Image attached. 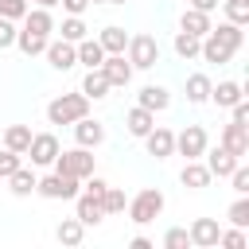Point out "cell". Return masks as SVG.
<instances>
[{"mask_svg": "<svg viewBox=\"0 0 249 249\" xmlns=\"http://www.w3.org/2000/svg\"><path fill=\"white\" fill-rule=\"evenodd\" d=\"M152 124H156V113H152V109H144V105H136V109H128V113H124V128H128L136 140H140L144 132H152Z\"/></svg>", "mask_w": 249, "mask_h": 249, "instance_id": "21", "label": "cell"}, {"mask_svg": "<svg viewBox=\"0 0 249 249\" xmlns=\"http://www.w3.org/2000/svg\"><path fill=\"white\" fill-rule=\"evenodd\" d=\"M230 109H233V121H237V124H249V101H245V97H241L237 105H230Z\"/></svg>", "mask_w": 249, "mask_h": 249, "instance_id": "42", "label": "cell"}, {"mask_svg": "<svg viewBox=\"0 0 249 249\" xmlns=\"http://www.w3.org/2000/svg\"><path fill=\"white\" fill-rule=\"evenodd\" d=\"M210 86H214V82H210L206 74H191V78H187V101H191V105L210 101Z\"/></svg>", "mask_w": 249, "mask_h": 249, "instance_id": "30", "label": "cell"}, {"mask_svg": "<svg viewBox=\"0 0 249 249\" xmlns=\"http://www.w3.org/2000/svg\"><path fill=\"white\" fill-rule=\"evenodd\" d=\"M124 54H128L132 70H152V66L160 62V43H156L152 35H128Z\"/></svg>", "mask_w": 249, "mask_h": 249, "instance_id": "5", "label": "cell"}, {"mask_svg": "<svg viewBox=\"0 0 249 249\" xmlns=\"http://www.w3.org/2000/svg\"><path fill=\"white\" fill-rule=\"evenodd\" d=\"M74 51H78V62H82L86 70H97V66H101V58H105L101 43H97V39H89V35H86V39H78V43H74Z\"/></svg>", "mask_w": 249, "mask_h": 249, "instance_id": "22", "label": "cell"}, {"mask_svg": "<svg viewBox=\"0 0 249 249\" xmlns=\"http://www.w3.org/2000/svg\"><path fill=\"white\" fill-rule=\"evenodd\" d=\"M210 171H206V163L202 160H187L183 163V171H179V183L183 187H191V191H202V187H210Z\"/></svg>", "mask_w": 249, "mask_h": 249, "instance_id": "17", "label": "cell"}, {"mask_svg": "<svg viewBox=\"0 0 249 249\" xmlns=\"http://www.w3.org/2000/svg\"><path fill=\"white\" fill-rule=\"evenodd\" d=\"M101 206H105V214H124V206H128V195H124L121 187H105V195H101Z\"/></svg>", "mask_w": 249, "mask_h": 249, "instance_id": "32", "label": "cell"}, {"mask_svg": "<svg viewBox=\"0 0 249 249\" xmlns=\"http://www.w3.org/2000/svg\"><path fill=\"white\" fill-rule=\"evenodd\" d=\"M39 8H58V0H35Z\"/></svg>", "mask_w": 249, "mask_h": 249, "instance_id": "46", "label": "cell"}, {"mask_svg": "<svg viewBox=\"0 0 249 249\" xmlns=\"http://www.w3.org/2000/svg\"><path fill=\"white\" fill-rule=\"evenodd\" d=\"M78 187H82V179H74V175H58V171L35 179V191H39L43 198H74Z\"/></svg>", "mask_w": 249, "mask_h": 249, "instance_id": "8", "label": "cell"}, {"mask_svg": "<svg viewBox=\"0 0 249 249\" xmlns=\"http://www.w3.org/2000/svg\"><path fill=\"white\" fill-rule=\"evenodd\" d=\"M198 47H202V39H198V35L175 31V54H179V58H198Z\"/></svg>", "mask_w": 249, "mask_h": 249, "instance_id": "31", "label": "cell"}, {"mask_svg": "<svg viewBox=\"0 0 249 249\" xmlns=\"http://www.w3.org/2000/svg\"><path fill=\"white\" fill-rule=\"evenodd\" d=\"M206 144H210V136H206L202 124H187L183 132H175V152H179L183 160H202Z\"/></svg>", "mask_w": 249, "mask_h": 249, "instance_id": "6", "label": "cell"}, {"mask_svg": "<svg viewBox=\"0 0 249 249\" xmlns=\"http://www.w3.org/2000/svg\"><path fill=\"white\" fill-rule=\"evenodd\" d=\"M222 8H226V19L230 23H237V27L249 23V0H222Z\"/></svg>", "mask_w": 249, "mask_h": 249, "instance_id": "34", "label": "cell"}, {"mask_svg": "<svg viewBox=\"0 0 249 249\" xmlns=\"http://www.w3.org/2000/svg\"><path fill=\"white\" fill-rule=\"evenodd\" d=\"M226 179L233 183V191H237V195H249V167H245V163H237Z\"/></svg>", "mask_w": 249, "mask_h": 249, "instance_id": "38", "label": "cell"}, {"mask_svg": "<svg viewBox=\"0 0 249 249\" xmlns=\"http://www.w3.org/2000/svg\"><path fill=\"white\" fill-rule=\"evenodd\" d=\"M89 113V97L78 89V93H58L51 105H47V124H74Z\"/></svg>", "mask_w": 249, "mask_h": 249, "instance_id": "2", "label": "cell"}, {"mask_svg": "<svg viewBox=\"0 0 249 249\" xmlns=\"http://www.w3.org/2000/svg\"><path fill=\"white\" fill-rule=\"evenodd\" d=\"M222 0H187V8H198V12H214Z\"/></svg>", "mask_w": 249, "mask_h": 249, "instance_id": "44", "label": "cell"}, {"mask_svg": "<svg viewBox=\"0 0 249 249\" xmlns=\"http://www.w3.org/2000/svg\"><path fill=\"white\" fill-rule=\"evenodd\" d=\"M27 144H31V124H8L4 128V148H12V152H27Z\"/></svg>", "mask_w": 249, "mask_h": 249, "instance_id": "28", "label": "cell"}, {"mask_svg": "<svg viewBox=\"0 0 249 249\" xmlns=\"http://www.w3.org/2000/svg\"><path fill=\"white\" fill-rule=\"evenodd\" d=\"M74 140H78L82 148H97V144L105 140V124H101V121H93V117L86 113L82 121H74Z\"/></svg>", "mask_w": 249, "mask_h": 249, "instance_id": "16", "label": "cell"}, {"mask_svg": "<svg viewBox=\"0 0 249 249\" xmlns=\"http://www.w3.org/2000/svg\"><path fill=\"white\" fill-rule=\"evenodd\" d=\"M16 47V19H4L0 16V51Z\"/></svg>", "mask_w": 249, "mask_h": 249, "instance_id": "41", "label": "cell"}, {"mask_svg": "<svg viewBox=\"0 0 249 249\" xmlns=\"http://www.w3.org/2000/svg\"><path fill=\"white\" fill-rule=\"evenodd\" d=\"M214 23H210V12H198V8H187L183 16H179V31H187V35H206Z\"/></svg>", "mask_w": 249, "mask_h": 249, "instance_id": "20", "label": "cell"}, {"mask_svg": "<svg viewBox=\"0 0 249 249\" xmlns=\"http://www.w3.org/2000/svg\"><path fill=\"white\" fill-rule=\"evenodd\" d=\"M226 218H230V226L249 230V198H245V195H237V202L230 206V214H226Z\"/></svg>", "mask_w": 249, "mask_h": 249, "instance_id": "35", "label": "cell"}, {"mask_svg": "<svg viewBox=\"0 0 249 249\" xmlns=\"http://www.w3.org/2000/svg\"><path fill=\"white\" fill-rule=\"evenodd\" d=\"M202 156H206L202 163H206V171H210L214 179H226V175H230V171L241 163V160H237V156H230L222 144H218V148H210V144H206V152H202Z\"/></svg>", "mask_w": 249, "mask_h": 249, "instance_id": "14", "label": "cell"}, {"mask_svg": "<svg viewBox=\"0 0 249 249\" xmlns=\"http://www.w3.org/2000/svg\"><path fill=\"white\" fill-rule=\"evenodd\" d=\"M128 218L136 222V226H148V222H156L160 214H163V191L160 187H144V191H136L132 198H128Z\"/></svg>", "mask_w": 249, "mask_h": 249, "instance_id": "3", "label": "cell"}, {"mask_svg": "<svg viewBox=\"0 0 249 249\" xmlns=\"http://www.w3.org/2000/svg\"><path fill=\"white\" fill-rule=\"evenodd\" d=\"M74 218H78L82 226H97V222H105L109 214H105V206H101V198H93V195H86V191H78V195H74Z\"/></svg>", "mask_w": 249, "mask_h": 249, "instance_id": "12", "label": "cell"}, {"mask_svg": "<svg viewBox=\"0 0 249 249\" xmlns=\"http://www.w3.org/2000/svg\"><path fill=\"white\" fill-rule=\"evenodd\" d=\"M140 140H144L148 156H156V160L175 156V132H171V128H163V124H152V132H144Z\"/></svg>", "mask_w": 249, "mask_h": 249, "instance_id": "11", "label": "cell"}, {"mask_svg": "<svg viewBox=\"0 0 249 249\" xmlns=\"http://www.w3.org/2000/svg\"><path fill=\"white\" fill-rule=\"evenodd\" d=\"M218 245H222V249H245L249 237H245L241 226H233V230H222V233H218Z\"/></svg>", "mask_w": 249, "mask_h": 249, "instance_id": "36", "label": "cell"}, {"mask_svg": "<svg viewBox=\"0 0 249 249\" xmlns=\"http://www.w3.org/2000/svg\"><path fill=\"white\" fill-rule=\"evenodd\" d=\"M97 43H101V51H105V54H124V43H128V35H124V27L109 23V27L97 35Z\"/></svg>", "mask_w": 249, "mask_h": 249, "instance_id": "25", "label": "cell"}, {"mask_svg": "<svg viewBox=\"0 0 249 249\" xmlns=\"http://www.w3.org/2000/svg\"><path fill=\"white\" fill-rule=\"evenodd\" d=\"M97 70L105 74V82H109L113 89H121V86H128V82H132V62H128L124 54H105Z\"/></svg>", "mask_w": 249, "mask_h": 249, "instance_id": "9", "label": "cell"}, {"mask_svg": "<svg viewBox=\"0 0 249 249\" xmlns=\"http://www.w3.org/2000/svg\"><path fill=\"white\" fill-rule=\"evenodd\" d=\"M16 47H19L27 58H35V54H43V51H47V35H35V31L19 27V31H16Z\"/></svg>", "mask_w": 249, "mask_h": 249, "instance_id": "27", "label": "cell"}, {"mask_svg": "<svg viewBox=\"0 0 249 249\" xmlns=\"http://www.w3.org/2000/svg\"><path fill=\"white\" fill-rule=\"evenodd\" d=\"M245 97V89H241V82H218V86H210V101L218 105V109H230V105H237Z\"/></svg>", "mask_w": 249, "mask_h": 249, "instance_id": "18", "label": "cell"}, {"mask_svg": "<svg viewBox=\"0 0 249 249\" xmlns=\"http://www.w3.org/2000/svg\"><path fill=\"white\" fill-rule=\"evenodd\" d=\"M101 4H128V0H101Z\"/></svg>", "mask_w": 249, "mask_h": 249, "instance_id": "47", "label": "cell"}, {"mask_svg": "<svg viewBox=\"0 0 249 249\" xmlns=\"http://www.w3.org/2000/svg\"><path fill=\"white\" fill-rule=\"evenodd\" d=\"M47 62L54 66V70H74L78 66V51H74V43H66V39H47Z\"/></svg>", "mask_w": 249, "mask_h": 249, "instance_id": "13", "label": "cell"}, {"mask_svg": "<svg viewBox=\"0 0 249 249\" xmlns=\"http://www.w3.org/2000/svg\"><path fill=\"white\" fill-rule=\"evenodd\" d=\"M0 16L4 19H23L27 16V0H0Z\"/></svg>", "mask_w": 249, "mask_h": 249, "instance_id": "40", "label": "cell"}, {"mask_svg": "<svg viewBox=\"0 0 249 249\" xmlns=\"http://www.w3.org/2000/svg\"><path fill=\"white\" fill-rule=\"evenodd\" d=\"M23 27L27 31H35V35H47L51 39V31H54V16H51V8H27V16H23Z\"/></svg>", "mask_w": 249, "mask_h": 249, "instance_id": "19", "label": "cell"}, {"mask_svg": "<svg viewBox=\"0 0 249 249\" xmlns=\"http://www.w3.org/2000/svg\"><path fill=\"white\" fill-rule=\"evenodd\" d=\"M58 4H62V8L70 12V16H82V12H86V8L93 4V0H58Z\"/></svg>", "mask_w": 249, "mask_h": 249, "instance_id": "43", "label": "cell"}, {"mask_svg": "<svg viewBox=\"0 0 249 249\" xmlns=\"http://www.w3.org/2000/svg\"><path fill=\"white\" fill-rule=\"evenodd\" d=\"M109 82H105V74L101 70H86V78H82V93L89 97V101H101V97H109Z\"/></svg>", "mask_w": 249, "mask_h": 249, "instance_id": "26", "label": "cell"}, {"mask_svg": "<svg viewBox=\"0 0 249 249\" xmlns=\"http://www.w3.org/2000/svg\"><path fill=\"white\" fill-rule=\"evenodd\" d=\"M58 152L62 148H58V136L54 132H31V144H27L23 156H31V167H51Z\"/></svg>", "mask_w": 249, "mask_h": 249, "instance_id": "7", "label": "cell"}, {"mask_svg": "<svg viewBox=\"0 0 249 249\" xmlns=\"http://www.w3.org/2000/svg\"><path fill=\"white\" fill-rule=\"evenodd\" d=\"M191 245V233L183 230V226H171L167 233H163V249H187Z\"/></svg>", "mask_w": 249, "mask_h": 249, "instance_id": "37", "label": "cell"}, {"mask_svg": "<svg viewBox=\"0 0 249 249\" xmlns=\"http://www.w3.org/2000/svg\"><path fill=\"white\" fill-rule=\"evenodd\" d=\"M35 179H39V175H35L31 167H23V163H19V167L8 175V191H12L16 198H27V195L35 191Z\"/></svg>", "mask_w": 249, "mask_h": 249, "instance_id": "23", "label": "cell"}, {"mask_svg": "<svg viewBox=\"0 0 249 249\" xmlns=\"http://www.w3.org/2000/svg\"><path fill=\"white\" fill-rule=\"evenodd\" d=\"M187 233H191V245H198V249H214V245H218V233H222V226H218L214 218H195Z\"/></svg>", "mask_w": 249, "mask_h": 249, "instance_id": "15", "label": "cell"}, {"mask_svg": "<svg viewBox=\"0 0 249 249\" xmlns=\"http://www.w3.org/2000/svg\"><path fill=\"white\" fill-rule=\"evenodd\" d=\"M241 43H245V31L237 27V23H218V27H210L206 35H202V47H198V58H206V62H230L237 51H241Z\"/></svg>", "mask_w": 249, "mask_h": 249, "instance_id": "1", "label": "cell"}, {"mask_svg": "<svg viewBox=\"0 0 249 249\" xmlns=\"http://www.w3.org/2000/svg\"><path fill=\"white\" fill-rule=\"evenodd\" d=\"M218 144L230 152V156H237V160H245L249 156V124H237V121H230L226 128H222V136H218Z\"/></svg>", "mask_w": 249, "mask_h": 249, "instance_id": "10", "label": "cell"}, {"mask_svg": "<svg viewBox=\"0 0 249 249\" xmlns=\"http://www.w3.org/2000/svg\"><path fill=\"white\" fill-rule=\"evenodd\" d=\"M54 237H58L62 245H82V237H86V226H82L78 218H62V222L54 226Z\"/></svg>", "mask_w": 249, "mask_h": 249, "instance_id": "29", "label": "cell"}, {"mask_svg": "<svg viewBox=\"0 0 249 249\" xmlns=\"http://www.w3.org/2000/svg\"><path fill=\"white\" fill-rule=\"evenodd\" d=\"M128 249H156V245H152V237H144V233H136V237L128 241Z\"/></svg>", "mask_w": 249, "mask_h": 249, "instance_id": "45", "label": "cell"}, {"mask_svg": "<svg viewBox=\"0 0 249 249\" xmlns=\"http://www.w3.org/2000/svg\"><path fill=\"white\" fill-rule=\"evenodd\" d=\"M136 97H140L136 105H144V109H152V113H163V109L171 105V93H167L163 86H144Z\"/></svg>", "mask_w": 249, "mask_h": 249, "instance_id": "24", "label": "cell"}, {"mask_svg": "<svg viewBox=\"0 0 249 249\" xmlns=\"http://www.w3.org/2000/svg\"><path fill=\"white\" fill-rule=\"evenodd\" d=\"M58 31H62L58 39H66V43H78V39H86V31H89V27L82 23V16H66Z\"/></svg>", "mask_w": 249, "mask_h": 249, "instance_id": "33", "label": "cell"}, {"mask_svg": "<svg viewBox=\"0 0 249 249\" xmlns=\"http://www.w3.org/2000/svg\"><path fill=\"white\" fill-rule=\"evenodd\" d=\"M51 167H54L58 175H74V179H86V175H93V152L78 144V148H70V152H58Z\"/></svg>", "mask_w": 249, "mask_h": 249, "instance_id": "4", "label": "cell"}, {"mask_svg": "<svg viewBox=\"0 0 249 249\" xmlns=\"http://www.w3.org/2000/svg\"><path fill=\"white\" fill-rule=\"evenodd\" d=\"M19 163H23V156H19V152H12V148H4V152H0V179H8Z\"/></svg>", "mask_w": 249, "mask_h": 249, "instance_id": "39", "label": "cell"}]
</instances>
